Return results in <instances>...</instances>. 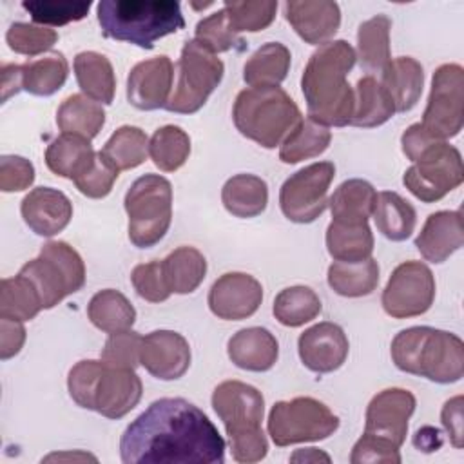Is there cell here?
I'll list each match as a JSON object with an SVG mask.
<instances>
[{
	"label": "cell",
	"instance_id": "cell-1",
	"mask_svg": "<svg viewBox=\"0 0 464 464\" xmlns=\"http://www.w3.org/2000/svg\"><path fill=\"white\" fill-rule=\"evenodd\" d=\"M123 464H223L225 440L212 420L181 397H163L120 439Z\"/></svg>",
	"mask_w": 464,
	"mask_h": 464
},
{
	"label": "cell",
	"instance_id": "cell-2",
	"mask_svg": "<svg viewBox=\"0 0 464 464\" xmlns=\"http://www.w3.org/2000/svg\"><path fill=\"white\" fill-rule=\"evenodd\" d=\"M355 60V49L346 40L326 42L310 54L301 78L308 118L326 127L350 125L355 92L348 83V72Z\"/></svg>",
	"mask_w": 464,
	"mask_h": 464
},
{
	"label": "cell",
	"instance_id": "cell-3",
	"mask_svg": "<svg viewBox=\"0 0 464 464\" xmlns=\"http://www.w3.org/2000/svg\"><path fill=\"white\" fill-rule=\"evenodd\" d=\"M390 353L401 372L439 384L457 382L464 375V343L446 330L431 326L401 330L392 341Z\"/></svg>",
	"mask_w": 464,
	"mask_h": 464
},
{
	"label": "cell",
	"instance_id": "cell-4",
	"mask_svg": "<svg viewBox=\"0 0 464 464\" xmlns=\"http://www.w3.org/2000/svg\"><path fill=\"white\" fill-rule=\"evenodd\" d=\"M103 36L152 49L154 42L185 27L174 0H102L96 5Z\"/></svg>",
	"mask_w": 464,
	"mask_h": 464
},
{
	"label": "cell",
	"instance_id": "cell-5",
	"mask_svg": "<svg viewBox=\"0 0 464 464\" xmlns=\"http://www.w3.org/2000/svg\"><path fill=\"white\" fill-rule=\"evenodd\" d=\"M67 390L78 406L107 419H121L138 406L143 384L130 368H112L102 359H85L71 368Z\"/></svg>",
	"mask_w": 464,
	"mask_h": 464
},
{
	"label": "cell",
	"instance_id": "cell-6",
	"mask_svg": "<svg viewBox=\"0 0 464 464\" xmlns=\"http://www.w3.org/2000/svg\"><path fill=\"white\" fill-rule=\"evenodd\" d=\"M212 408L223 420L236 462L252 464L266 457L268 442L261 430L263 393L241 381H223L212 392Z\"/></svg>",
	"mask_w": 464,
	"mask_h": 464
},
{
	"label": "cell",
	"instance_id": "cell-7",
	"mask_svg": "<svg viewBox=\"0 0 464 464\" xmlns=\"http://www.w3.org/2000/svg\"><path fill=\"white\" fill-rule=\"evenodd\" d=\"M232 120L245 138L274 149L297 125L301 111L279 85L248 87L236 96Z\"/></svg>",
	"mask_w": 464,
	"mask_h": 464
},
{
	"label": "cell",
	"instance_id": "cell-8",
	"mask_svg": "<svg viewBox=\"0 0 464 464\" xmlns=\"http://www.w3.org/2000/svg\"><path fill=\"white\" fill-rule=\"evenodd\" d=\"M129 239L138 248H150L163 239L172 221V185L160 174L140 176L125 194Z\"/></svg>",
	"mask_w": 464,
	"mask_h": 464
},
{
	"label": "cell",
	"instance_id": "cell-9",
	"mask_svg": "<svg viewBox=\"0 0 464 464\" xmlns=\"http://www.w3.org/2000/svg\"><path fill=\"white\" fill-rule=\"evenodd\" d=\"M20 274L36 286L44 310L56 306L85 285V265L80 254L65 241H47L36 259L27 261Z\"/></svg>",
	"mask_w": 464,
	"mask_h": 464
},
{
	"label": "cell",
	"instance_id": "cell-10",
	"mask_svg": "<svg viewBox=\"0 0 464 464\" xmlns=\"http://www.w3.org/2000/svg\"><path fill=\"white\" fill-rule=\"evenodd\" d=\"M268 435L276 446L328 439L339 428V417L314 397L277 401L268 413Z\"/></svg>",
	"mask_w": 464,
	"mask_h": 464
},
{
	"label": "cell",
	"instance_id": "cell-11",
	"mask_svg": "<svg viewBox=\"0 0 464 464\" xmlns=\"http://www.w3.org/2000/svg\"><path fill=\"white\" fill-rule=\"evenodd\" d=\"M223 62L194 38L185 42L178 62V83L165 109L178 114H194L221 83Z\"/></svg>",
	"mask_w": 464,
	"mask_h": 464
},
{
	"label": "cell",
	"instance_id": "cell-12",
	"mask_svg": "<svg viewBox=\"0 0 464 464\" xmlns=\"http://www.w3.org/2000/svg\"><path fill=\"white\" fill-rule=\"evenodd\" d=\"M464 181L462 156L446 141L430 145L402 176L404 187L420 201L435 203Z\"/></svg>",
	"mask_w": 464,
	"mask_h": 464
},
{
	"label": "cell",
	"instance_id": "cell-13",
	"mask_svg": "<svg viewBox=\"0 0 464 464\" xmlns=\"http://www.w3.org/2000/svg\"><path fill=\"white\" fill-rule=\"evenodd\" d=\"M464 69L459 63H444L435 69L431 91L422 114V127L444 141L462 130L464 121Z\"/></svg>",
	"mask_w": 464,
	"mask_h": 464
},
{
	"label": "cell",
	"instance_id": "cell-14",
	"mask_svg": "<svg viewBox=\"0 0 464 464\" xmlns=\"http://www.w3.org/2000/svg\"><path fill=\"white\" fill-rule=\"evenodd\" d=\"M335 176L332 161L306 165L285 179L279 190V207L294 223H312L328 207V188Z\"/></svg>",
	"mask_w": 464,
	"mask_h": 464
},
{
	"label": "cell",
	"instance_id": "cell-15",
	"mask_svg": "<svg viewBox=\"0 0 464 464\" xmlns=\"http://www.w3.org/2000/svg\"><path fill=\"white\" fill-rule=\"evenodd\" d=\"M435 299V277L420 261H404L382 290V308L390 317L406 319L426 314Z\"/></svg>",
	"mask_w": 464,
	"mask_h": 464
},
{
	"label": "cell",
	"instance_id": "cell-16",
	"mask_svg": "<svg viewBox=\"0 0 464 464\" xmlns=\"http://www.w3.org/2000/svg\"><path fill=\"white\" fill-rule=\"evenodd\" d=\"M415 406L417 401L410 390L386 388L379 392L366 408L364 433L382 437L401 448L406 440L408 420Z\"/></svg>",
	"mask_w": 464,
	"mask_h": 464
},
{
	"label": "cell",
	"instance_id": "cell-17",
	"mask_svg": "<svg viewBox=\"0 0 464 464\" xmlns=\"http://www.w3.org/2000/svg\"><path fill=\"white\" fill-rule=\"evenodd\" d=\"M261 301V283L245 272H227L219 276L208 292L210 312L225 321H241L254 315Z\"/></svg>",
	"mask_w": 464,
	"mask_h": 464
},
{
	"label": "cell",
	"instance_id": "cell-18",
	"mask_svg": "<svg viewBox=\"0 0 464 464\" xmlns=\"http://www.w3.org/2000/svg\"><path fill=\"white\" fill-rule=\"evenodd\" d=\"M350 343L344 330L330 321L306 328L297 339L301 362L315 373H330L341 368L348 357Z\"/></svg>",
	"mask_w": 464,
	"mask_h": 464
},
{
	"label": "cell",
	"instance_id": "cell-19",
	"mask_svg": "<svg viewBox=\"0 0 464 464\" xmlns=\"http://www.w3.org/2000/svg\"><path fill=\"white\" fill-rule=\"evenodd\" d=\"M140 364L156 379L176 381L190 366L188 341L172 330H154L141 339Z\"/></svg>",
	"mask_w": 464,
	"mask_h": 464
},
{
	"label": "cell",
	"instance_id": "cell-20",
	"mask_svg": "<svg viewBox=\"0 0 464 464\" xmlns=\"http://www.w3.org/2000/svg\"><path fill=\"white\" fill-rule=\"evenodd\" d=\"M174 67L169 56L160 54L136 63L127 78V100L140 111H156L167 105Z\"/></svg>",
	"mask_w": 464,
	"mask_h": 464
},
{
	"label": "cell",
	"instance_id": "cell-21",
	"mask_svg": "<svg viewBox=\"0 0 464 464\" xmlns=\"http://www.w3.org/2000/svg\"><path fill=\"white\" fill-rule=\"evenodd\" d=\"M285 18L312 45L326 44L341 25V9L330 0H288Z\"/></svg>",
	"mask_w": 464,
	"mask_h": 464
},
{
	"label": "cell",
	"instance_id": "cell-22",
	"mask_svg": "<svg viewBox=\"0 0 464 464\" xmlns=\"http://www.w3.org/2000/svg\"><path fill=\"white\" fill-rule=\"evenodd\" d=\"M25 225L38 236L53 237L62 232L72 218L71 199L56 188L36 187L20 205Z\"/></svg>",
	"mask_w": 464,
	"mask_h": 464
},
{
	"label": "cell",
	"instance_id": "cell-23",
	"mask_svg": "<svg viewBox=\"0 0 464 464\" xmlns=\"http://www.w3.org/2000/svg\"><path fill=\"white\" fill-rule=\"evenodd\" d=\"M464 243V223L460 210H439L426 218L415 237V246L430 263H444Z\"/></svg>",
	"mask_w": 464,
	"mask_h": 464
},
{
	"label": "cell",
	"instance_id": "cell-24",
	"mask_svg": "<svg viewBox=\"0 0 464 464\" xmlns=\"http://www.w3.org/2000/svg\"><path fill=\"white\" fill-rule=\"evenodd\" d=\"M227 353L241 370L268 372L279 357V343L270 330L248 326L241 328L228 339Z\"/></svg>",
	"mask_w": 464,
	"mask_h": 464
},
{
	"label": "cell",
	"instance_id": "cell-25",
	"mask_svg": "<svg viewBox=\"0 0 464 464\" xmlns=\"http://www.w3.org/2000/svg\"><path fill=\"white\" fill-rule=\"evenodd\" d=\"M381 85L393 100L395 112H408L413 109L422 94L424 71L411 56H399L381 71Z\"/></svg>",
	"mask_w": 464,
	"mask_h": 464
},
{
	"label": "cell",
	"instance_id": "cell-26",
	"mask_svg": "<svg viewBox=\"0 0 464 464\" xmlns=\"http://www.w3.org/2000/svg\"><path fill=\"white\" fill-rule=\"evenodd\" d=\"M94 156L96 152L91 140L78 134L62 132L47 145L45 165L53 174L74 181L91 167Z\"/></svg>",
	"mask_w": 464,
	"mask_h": 464
},
{
	"label": "cell",
	"instance_id": "cell-27",
	"mask_svg": "<svg viewBox=\"0 0 464 464\" xmlns=\"http://www.w3.org/2000/svg\"><path fill=\"white\" fill-rule=\"evenodd\" d=\"M377 192L373 185L366 179H346L343 181L328 199L332 212V221L344 225L368 223V218L373 212Z\"/></svg>",
	"mask_w": 464,
	"mask_h": 464
},
{
	"label": "cell",
	"instance_id": "cell-28",
	"mask_svg": "<svg viewBox=\"0 0 464 464\" xmlns=\"http://www.w3.org/2000/svg\"><path fill=\"white\" fill-rule=\"evenodd\" d=\"M74 76L82 92L103 105L112 103L116 91V78L112 63L105 54L96 51H83L74 56Z\"/></svg>",
	"mask_w": 464,
	"mask_h": 464
},
{
	"label": "cell",
	"instance_id": "cell-29",
	"mask_svg": "<svg viewBox=\"0 0 464 464\" xmlns=\"http://www.w3.org/2000/svg\"><path fill=\"white\" fill-rule=\"evenodd\" d=\"M221 201L227 212L236 218H256L265 212L268 203L266 181L254 174H236L225 181Z\"/></svg>",
	"mask_w": 464,
	"mask_h": 464
},
{
	"label": "cell",
	"instance_id": "cell-30",
	"mask_svg": "<svg viewBox=\"0 0 464 464\" xmlns=\"http://www.w3.org/2000/svg\"><path fill=\"white\" fill-rule=\"evenodd\" d=\"M372 216L377 230L390 241L408 239L417 225V212L411 203L390 190L377 194Z\"/></svg>",
	"mask_w": 464,
	"mask_h": 464
},
{
	"label": "cell",
	"instance_id": "cell-31",
	"mask_svg": "<svg viewBox=\"0 0 464 464\" xmlns=\"http://www.w3.org/2000/svg\"><path fill=\"white\" fill-rule=\"evenodd\" d=\"M292 54L279 42H266L245 62L243 80L250 87H276L290 71Z\"/></svg>",
	"mask_w": 464,
	"mask_h": 464
},
{
	"label": "cell",
	"instance_id": "cell-32",
	"mask_svg": "<svg viewBox=\"0 0 464 464\" xmlns=\"http://www.w3.org/2000/svg\"><path fill=\"white\" fill-rule=\"evenodd\" d=\"M355 107L350 125L372 129L386 123L395 114V105L386 89L373 76H362L355 85Z\"/></svg>",
	"mask_w": 464,
	"mask_h": 464
},
{
	"label": "cell",
	"instance_id": "cell-33",
	"mask_svg": "<svg viewBox=\"0 0 464 464\" xmlns=\"http://www.w3.org/2000/svg\"><path fill=\"white\" fill-rule=\"evenodd\" d=\"M161 270L172 294H192L205 279L207 259L194 246H179L161 261Z\"/></svg>",
	"mask_w": 464,
	"mask_h": 464
},
{
	"label": "cell",
	"instance_id": "cell-34",
	"mask_svg": "<svg viewBox=\"0 0 464 464\" xmlns=\"http://www.w3.org/2000/svg\"><path fill=\"white\" fill-rule=\"evenodd\" d=\"M330 141L332 132L326 125H321L312 118H301L281 141L279 160L283 163L294 165L303 160L315 158L328 149Z\"/></svg>",
	"mask_w": 464,
	"mask_h": 464
},
{
	"label": "cell",
	"instance_id": "cell-35",
	"mask_svg": "<svg viewBox=\"0 0 464 464\" xmlns=\"http://www.w3.org/2000/svg\"><path fill=\"white\" fill-rule=\"evenodd\" d=\"M328 286L343 297L370 295L379 285V265L373 257L346 263L334 261L328 266Z\"/></svg>",
	"mask_w": 464,
	"mask_h": 464
},
{
	"label": "cell",
	"instance_id": "cell-36",
	"mask_svg": "<svg viewBox=\"0 0 464 464\" xmlns=\"http://www.w3.org/2000/svg\"><path fill=\"white\" fill-rule=\"evenodd\" d=\"M56 123L62 132L92 140L105 123V111L98 102L85 94H71L58 107Z\"/></svg>",
	"mask_w": 464,
	"mask_h": 464
},
{
	"label": "cell",
	"instance_id": "cell-37",
	"mask_svg": "<svg viewBox=\"0 0 464 464\" xmlns=\"http://www.w3.org/2000/svg\"><path fill=\"white\" fill-rule=\"evenodd\" d=\"M87 315L98 330L107 334L130 330L136 321V310L130 301L112 288L100 290L91 297Z\"/></svg>",
	"mask_w": 464,
	"mask_h": 464
},
{
	"label": "cell",
	"instance_id": "cell-38",
	"mask_svg": "<svg viewBox=\"0 0 464 464\" xmlns=\"http://www.w3.org/2000/svg\"><path fill=\"white\" fill-rule=\"evenodd\" d=\"M326 248L335 261L355 263L373 252V234L368 223L344 225L332 221L326 228Z\"/></svg>",
	"mask_w": 464,
	"mask_h": 464
},
{
	"label": "cell",
	"instance_id": "cell-39",
	"mask_svg": "<svg viewBox=\"0 0 464 464\" xmlns=\"http://www.w3.org/2000/svg\"><path fill=\"white\" fill-rule=\"evenodd\" d=\"M390 27L392 20L386 14H377L359 25L355 56L366 71H382L390 63Z\"/></svg>",
	"mask_w": 464,
	"mask_h": 464
},
{
	"label": "cell",
	"instance_id": "cell-40",
	"mask_svg": "<svg viewBox=\"0 0 464 464\" xmlns=\"http://www.w3.org/2000/svg\"><path fill=\"white\" fill-rule=\"evenodd\" d=\"M69 63L58 51L29 60L22 65L24 91L34 96H51L60 91L67 80Z\"/></svg>",
	"mask_w": 464,
	"mask_h": 464
},
{
	"label": "cell",
	"instance_id": "cell-41",
	"mask_svg": "<svg viewBox=\"0 0 464 464\" xmlns=\"http://www.w3.org/2000/svg\"><path fill=\"white\" fill-rule=\"evenodd\" d=\"M44 310L36 286L24 274L0 281V317L13 321H31Z\"/></svg>",
	"mask_w": 464,
	"mask_h": 464
},
{
	"label": "cell",
	"instance_id": "cell-42",
	"mask_svg": "<svg viewBox=\"0 0 464 464\" xmlns=\"http://www.w3.org/2000/svg\"><path fill=\"white\" fill-rule=\"evenodd\" d=\"M321 299L312 288L295 285L276 295L272 312L283 326L297 328L315 319L321 314Z\"/></svg>",
	"mask_w": 464,
	"mask_h": 464
},
{
	"label": "cell",
	"instance_id": "cell-43",
	"mask_svg": "<svg viewBox=\"0 0 464 464\" xmlns=\"http://www.w3.org/2000/svg\"><path fill=\"white\" fill-rule=\"evenodd\" d=\"M102 152L118 170L136 169L147 160L149 138L140 127L121 125L107 140Z\"/></svg>",
	"mask_w": 464,
	"mask_h": 464
},
{
	"label": "cell",
	"instance_id": "cell-44",
	"mask_svg": "<svg viewBox=\"0 0 464 464\" xmlns=\"http://www.w3.org/2000/svg\"><path fill=\"white\" fill-rule=\"evenodd\" d=\"M149 154L160 170L174 172L188 160L190 138L178 125L160 127L149 140Z\"/></svg>",
	"mask_w": 464,
	"mask_h": 464
},
{
	"label": "cell",
	"instance_id": "cell-45",
	"mask_svg": "<svg viewBox=\"0 0 464 464\" xmlns=\"http://www.w3.org/2000/svg\"><path fill=\"white\" fill-rule=\"evenodd\" d=\"M225 11H227V20L230 29L237 34L241 31L248 33H257L266 29L277 11V2L274 0H257V2H225Z\"/></svg>",
	"mask_w": 464,
	"mask_h": 464
},
{
	"label": "cell",
	"instance_id": "cell-46",
	"mask_svg": "<svg viewBox=\"0 0 464 464\" xmlns=\"http://www.w3.org/2000/svg\"><path fill=\"white\" fill-rule=\"evenodd\" d=\"M22 7L31 14L34 24L40 25H65L87 16L91 2H56V0H31L22 2Z\"/></svg>",
	"mask_w": 464,
	"mask_h": 464
},
{
	"label": "cell",
	"instance_id": "cell-47",
	"mask_svg": "<svg viewBox=\"0 0 464 464\" xmlns=\"http://www.w3.org/2000/svg\"><path fill=\"white\" fill-rule=\"evenodd\" d=\"M194 40L199 42L203 47L212 51L214 54L230 51L234 47L243 49V40L230 29L227 20L225 7L208 14L207 18L199 20L194 31Z\"/></svg>",
	"mask_w": 464,
	"mask_h": 464
},
{
	"label": "cell",
	"instance_id": "cell-48",
	"mask_svg": "<svg viewBox=\"0 0 464 464\" xmlns=\"http://www.w3.org/2000/svg\"><path fill=\"white\" fill-rule=\"evenodd\" d=\"M58 40V33L45 25L14 22L5 33V42L11 51L25 56H36L49 51Z\"/></svg>",
	"mask_w": 464,
	"mask_h": 464
},
{
	"label": "cell",
	"instance_id": "cell-49",
	"mask_svg": "<svg viewBox=\"0 0 464 464\" xmlns=\"http://www.w3.org/2000/svg\"><path fill=\"white\" fill-rule=\"evenodd\" d=\"M141 335L132 330L114 332L103 344L102 361L112 368H130L134 370L140 364L141 352Z\"/></svg>",
	"mask_w": 464,
	"mask_h": 464
},
{
	"label": "cell",
	"instance_id": "cell-50",
	"mask_svg": "<svg viewBox=\"0 0 464 464\" xmlns=\"http://www.w3.org/2000/svg\"><path fill=\"white\" fill-rule=\"evenodd\" d=\"M118 174H120V170L100 150V152H96L91 167L80 178L74 179V185L83 196L100 199V198H105L112 190V185L118 179Z\"/></svg>",
	"mask_w": 464,
	"mask_h": 464
},
{
	"label": "cell",
	"instance_id": "cell-51",
	"mask_svg": "<svg viewBox=\"0 0 464 464\" xmlns=\"http://www.w3.org/2000/svg\"><path fill=\"white\" fill-rule=\"evenodd\" d=\"M132 286L136 294L149 301V303H163L170 297V290L165 283V276L161 270V261H150V263H141L132 268L130 274Z\"/></svg>",
	"mask_w": 464,
	"mask_h": 464
},
{
	"label": "cell",
	"instance_id": "cell-52",
	"mask_svg": "<svg viewBox=\"0 0 464 464\" xmlns=\"http://www.w3.org/2000/svg\"><path fill=\"white\" fill-rule=\"evenodd\" d=\"M352 464H364V462H386V464H399L401 462V453L399 446L393 442L372 435V433H362V437L353 444L352 455H350Z\"/></svg>",
	"mask_w": 464,
	"mask_h": 464
},
{
	"label": "cell",
	"instance_id": "cell-53",
	"mask_svg": "<svg viewBox=\"0 0 464 464\" xmlns=\"http://www.w3.org/2000/svg\"><path fill=\"white\" fill-rule=\"evenodd\" d=\"M34 167L29 160L14 154H5L0 158V190L2 192H20L33 185Z\"/></svg>",
	"mask_w": 464,
	"mask_h": 464
},
{
	"label": "cell",
	"instance_id": "cell-54",
	"mask_svg": "<svg viewBox=\"0 0 464 464\" xmlns=\"http://www.w3.org/2000/svg\"><path fill=\"white\" fill-rule=\"evenodd\" d=\"M25 343V328L22 321L0 317V359L14 357Z\"/></svg>",
	"mask_w": 464,
	"mask_h": 464
},
{
	"label": "cell",
	"instance_id": "cell-55",
	"mask_svg": "<svg viewBox=\"0 0 464 464\" xmlns=\"http://www.w3.org/2000/svg\"><path fill=\"white\" fill-rule=\"evenodd\" d=\"M440 422L450 435V440L455 448L464 446V431H462V395H457L444 402L440 411Z\"/></svg>",
	"mask_w": 464,
	"mask_h": 464
},
{
	"label": "cell",
	"instance_id": "cell-56",
	"mask_svg": "<svg viewBox=\"0 0 464 464\" xmlns=\"http://www.w3.org/2000/svg\"><path fill=\"white\" fill-rule=\"evenodd\" d=\"M440 140L433 138L420 123H413L410 125L402 136H401V147H402V152L404 156L410 160V161H415L430 145L437 143Z\"/></svg>",
	"mask_w": 464,
	"mask_h": 464
},
{
	"label": "cell",
	"instance_id": "cell-57",
	"mask_svg": "<svg viewBox=\"0 0 464 464\" xmlns=\"http://www.w3.org/2000/svg\"><path fill=\"white\" fill-rule=\"evenodd\" d=\"M24 89L22 82V65L4 63L2 65V102H7L9 96Z\"/></svg>",
	"mask_w": 464,
	"mask_h": 464
},
{
	"label": "cell",
	"instance_id": "cell-58",
	"mask_svg": "<svg viewBox=\"0 0 464 464\" xmlns=\"http://www.w3.org/2000/svg\"><path fill=\"white\" fill-rule=\"evenodd\" d=\"M413 444H415L419 450H422V451H433V450H437V448L442 444L440 433H439V430L430 428V435H426V431H424V428H422V430H419V431L415 433Z\"/></svg>",
	"mask_w": 464,
	"mask_h": 464
},
{
	"label": "cell",
	"instance_id": "cell-59",
	"mask_svg": "<svg viewBox=\"0 0 464 464\" xmlns=\"http://www.w3.org/2000/svg\"><path fill=\"white\" fill-rule=\"evenodd\" d=\"M292 462H319V460H324V462H330V457L323 451H319L317 448H306V450H297L292 457H290Z\"/></svg>",
	"mask_w": 464,
	"mask_h": 464
}]
</instances>
